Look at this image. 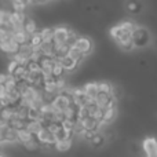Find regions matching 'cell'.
Instances as JSON below:
<instances>
[{
  "label": "cell",
  "instance_id": "obj_1",
  "mask_svg": "<svg viewBox=\"0 0 157 157\" xmlns=\"http://www.w3.org/2000/svg\"><path fill=\"white\" fill-rule=\"evenodd\" d=\"M135 24L130 21H124L121 24L116 25L110 29V36L117 46L124 51H131L134 50V40H132V32L135 30Z\"/></svg>",
  "mask_w": 157,
  "mask_h": 157
},
{
  "label": "cell",
  "instance_id": "obj_2",
  "mask_svg": "<svg viewBox=\"0 0 157 157\" xmlns=\"http://www.w3.org/2000/svg\"><path fill=\"white\" fill-rule=\"evenodd\" d=\"M132 40H134V47L135 48H145L150 44V32L146 28L136 26L135 30L132 32Z\"/></svg>",
  "mask_w": 157,
  "mask_h": 157
},
{
  "label": "cell",
  "instance_id": "obj_3",
  "mask_svg": "<svg viewBox=\"0 0 157 157\" xmlns=\"http://www.w3.org/2000/svg\"><path fill=\"white\" fill-rule=\"evenodd\" d=\"M35 136L39 141V144H40V147H43L44 150H50L51 147H54L55 144H57V136H55L52 132H50L46 127L41 128L40 132Z\"/></svg>",
  "mask_w": 157,
  "mask_h": 157
},
{
  "label": "cell",
  "instance_id": "obj_4",
  "mask_svg": "<svg viewBox=\"0 0 157 157\" xmlns=\"http://www.w3.org/2000/svg\"><path fill=\"white\" fill-rule=\"evenodd\" d=\"M0 51H3L7 55H13L14 57V55L18 54V51H19V44L14 40L13 36H10V37H7L6 40L0 41Z\"/></svg>",
  "mask_w": 157,
  "mask_h": 157
},
{
  "label": "cell",
  "instance_id": "obj_5",
  "mask_svg": "<svg viewBox=\"0 0 157 157\" xmlns=\"http://www.w3.org/2000/svg\"><path fill=\"white\" fill-rule=\"evenodd\" d=\"M69 30H71V29H68L66 26L54 28V44H55V46H59V44H66Z\"/></svg>",
  "mask_w": 157,
  "mask_h": 157
},
{
  "label": "cell",
  "instance_id": "obj_6",
  "mask_svg": "<svg viewBox=\"0 0 157 157\" xmlns=\"http://www.w3.org/2000/svg\"><path fill=\"white\" fill-rule=\"evenodd\" d=\"M75 46H76L86 57H88V55L92 52V41L90 40L88 37H86V36H78V39H77Z\"/></svg>",
  "mask_w": 157,
  "mask_h": 157
},
{
  "label": "cell",
  "instance_id": "obj_7",
  "mask_svg": "<svg viewBox=\"0 0 157 157\" xmlns=\"http://www.w3.org/2000/svg\"><path fill=\"white\" fill-rule=\"evenodd\" d=\"M142 149L146 157H157V141L155 138H146L142 144Z\"/></svg>",
  "mask_w": 157,
  "mask_h": 157
},
{
  "label": "cell",
  "instance_id": "obj_8",
  "mask_svg": "<svg viewBox=\"0 0 157 157\" xmlns=\"http://www.w3.org/2000/svg\"><path fill=\"white\" fill-rule=\"evenodd\" d=\"M57 59L51 57H41V59L39 61V66H40V71L44 75H51V71L54 68Z\"/></svg>",
  "mask_w": 157,
  "mask_h": 157
},
{
  "label": "cell",
  "instance_id": "obj_9",
  "mask_svg": "<svg viewBox=\"0 0 157 157\" xmlns=\"http://www.w3.org/2000/svg\"><path fill=\"white\" fill-rule=\"evenodd\" d=\"M58 62L61 63V66H62L63 69H65V72H68V73H71V72H73L75 69L78 66V63L76 62L75 59H72L69 55H66V57H61L58 58Z\"/></svg>",
  "mask_w": 157,
  "mask_h": 157
},
{
  "label": "cell",
  "instance_id": "obj_10",
  "mask_svg": "<svg viewBox=\"0 0 157 157\" xmlns=\"http://www.w3.org/2000/svg\"><path fill=\"white\" fill-rule=\"evenodd\" d=\"M78 123L81 124V127H83V130H88V131H97L99 130V123L97 121V120L94 119L92 116H88L86 117V119H81L78 120Z\"/></svg>",
  "mask_w": 157,
  "mask_h": 157
},
{
  "label": "cell",
  "instance_id": "obj_11",
  "mask_svg": "<svg viewBox=\"0 0 157 157\" xmlns=\"http://www.w3.org/2000/svg\"><path fill=\"white\" fill-rule=\"evenodd\" d=\"M13 39L21 46V44L28 43V40H29V35L24 30V26H21V28H17V29L13 30Z\"/></svg>",
  "mask_w": 157,
  "mask_h": 157
},
{
  "label": "cell",
  "instance_id": "obj_12",
  "mask_svg": "<svg viewBox=\"0 0 157 157\" xmlns=\"http://www.w3.org/2000/svg\"><path fill=\"white\" fill-rule=\"evenodd\" d=\"M39 51L43 57H55V44L54 43H41V46L39 47Z\"/></svg>",
  "mask_w": 157,
  "mask_h": 157
},
{
  "label": "cell",
  "instance_id": "obj_13",
  "mask_svg": "<svg viewBox=\"0 0 157 157\" xmlns=\"http://www.w3.org/2000/svg\"><path fill=\"white\" fill-rule=\"evenodd\" d=\"M83 90L86 92V95L90 98V99L94 101L95 97L98 94V83H87L83 86Z\"/></svg>",
  "mask_w": 157,
  "mask_h": 157
},
{
  "label": "cell",
  "instance_id": "obj_14",
  "mask_svg": "<svg viewBox=\"0 0 157 157\" xmlns=\"http://www.w3.org/2000/svg\"><path fill=\"white\" fill-rule=\"evenodd\" d=\"M108 142V139H106V136H105V134H102V132H97L95 134V136L92 138V141L90 142L91 144V146L94 147V149H99V147H102L103 145Z\"/></svg>",
  "mask_w": 157,
  "mask_h": 157
},
{
  "label": "cell",
  "instance_id": "obj_15",
  "mask_svg": "<svg viewBox=\"0 0 157 157\" xmlns=\"http://www.w3.org/2000/svg\"><path fill=\"white\" fill-rule=\"evenodd\" d=\"M43 127L44 125H43V123H41L40 120H35V121H28L26 123V130L29 131L32 135H37Z\"/></svg>",
  "mask_w": 157,
  "mask_h": 157
},
{
  "label": "cell",
  "instance_id": "obj_16",
  "mask_svg": "<svg viewBox=\"0 0 157 157\" xmlns=\"http://www.w3.org/2000/svg\"><path fill=\"white\" fill-rule=\"evenodd\" d=\"M68 55L72 58V59H75L77 63H81L84 61V58H86V55L83 54V52L80 51V50L77 48L76 46H72L71 48H69V52H68Z\"/></svg>",
  "mask_w": 157,
  "mask_h": 157
},
{
  "label": "cell",
  "instance_id": "obj_17",
  "mask_svg": "<svg viewBox=\"0 0 157 157\" xmlns=\"http://www.w3.org/2000/svg\"><path fill=\"white\" fill-rule=\"evenodd\" d=\"M117 114V108H110V109H105L103 110V119H102V124H109L116 119Z\"/></svg>",
  "mask_w": 157,
  "mask_h": 157
},
{
  "label": "cell",
  "instance_id": "obj_18",
  "mask_svg": "<svg viewBox=\"0 0 157 157\" xmlns=\"http://www.w3.org/2000/svg\"><path fill=\"white\" fill-rule=\"evenodd\" d=\"M33 136H35V135H32V134H30L26 128H22V130L17 131V138H18V142H19V144H22V145H25L26 142L32 141Z\"/></svg>",
  "mask_w": 157,
  "mask_h": 157
},
{
  "label": "cell",
  "instance_id": "obj_19",
  "mask_svg": "<svg viewBox=\"0 0 157 157\" xmlns=\"http://www.w3.org/2000/svg\"><path fill=\"white\" fill-rule=\"evenodd\" d=\"M72 144H73V141H72V139L57 141V144L54 145V149H57L58 152H61V153H65V152H68V150L72 147Z\"/></svg>",
  "mask_w": 157,
  "mask_h": 157
},
{
  "label": "cell",
  "instance_id": "obj_20",
  "mask_svg": "<svg viewBox=\"0 0 157 157\" xmlns=\"http://www.w3.org/2000/svg\"><path fill=\"white\" fill-rule=\"evenodd\" d=\"M127 10L131 14H139L142 11V3L141 0H128L127 2Z\"/></svg>",
  "mask_w": 157,
  "mask_h": 157
},
{
  "label": "cell",
  "instance_id": "obj_21",
  "mask_svg": "<svg viewBox=\"0 0 157 157\" xmlns=\"http://www.w3.org/2000/svg\"><path fill=\"white\" fill-rule=\"evenodd\" d=\"M28 43H29L35 50H37L39 47L41 46V43H43V37H41V33H40V32H36V33H33V35H30V36H29V40H28Z\"/></svg>",
  "mask_w": 157,
  "mask_h": 157
},
{
  "label": "cell",
  "instance_id": "obj_22",
  "mask_svg": "<svg viewBox=\"0 0 157 157\" xmlns=\"http://www.w3.org/2000/svg\"><path fill=\"white\" fill-rule=\"evenodd\" d=\"M26 123L28 121H25V120H21V119H18V117L14 116L13 119H11L10 121L7 123V124L10 125L11 128H14L15 131H19V130H22V128H26Z\"/></svg>",
  "mask_w": 157,
  "mask_h": 157
},
{
  "label": "cell",
  "instance_id": "obj_23",
  "mask_svg": "<svg viewBox=\"0 0 157 157\" xmlns=\"http://www.w3.org/2000/svg\"><path fill=\"white\" fill-rule=\"evenodd\" d=\"M43 43H54V28H44L40 30Z\"/></svg>",
  "mask_w": 157,
  "mask_h": 157
},
{
  "label": "cell",
  "instance_id": "obj_24",
  "mask_svg": "<svg viewBox=\"0 0 157 157\" xmlns=\"http://www.w3.org/2000/svg\"><path fill=\"white\" fill-rule=\"evenodd\" d=\"M35 52V48H33L32 46H30L29 43H25V44H21L19 46V51H18V54H21V55H24L26 59H29L30 57H32V54Z\"/></svg>",
  "mask_w": 157,
  "mask_h": 157
},
{
  "label": "cell",
  "instance_id": "obj_25",
  "mask_svg": "<svg viewBox=\"0 0 157 157\" xmlns=\"http://www.w3.org/2000/svg\"><path fill=\"white\" fill-rule=\"evenodd\" d=\"M35 120H40L41 121V110L40 108H29L28 110V121H35Z\"/></svg>",
  "mask_w": 157,
  "mask_h": 157
},
{
  "label": "cell",
  "instance_id": "obj_26",
  "mask_svg": "<svg viewBox=\"0 0 157 157\" xmlns=\"http://www.w3.org/2000/svg\"><path fill=\"white\" fill-rule=\"evenodd\" d=\"M24 30L30 36V35H33V33L37 32V25H36V22L33 21V19L28 18L24 24Z\"/></svg>",
  "mask_w": 157,
  "mask_h": 157
},
{
  "label": "cell",
  "instance_id": "obj_27",
  "mask_svg": "<svg viewBox=\"0 0 157 157\" xmlns=\"http://www.w3.org/2000/svg\"><path fill=\"white\" fill-rule=\"evenodd\" d=\"M65 69L61 66V63L58 62H55V65H54V68H52V71H51V76L54 77V78H63V76H65Z\"/></svg>",
  "mask_w": 157,
  "mask_h": 157
},
{
  "label": "cell",
  "instance_id": "obj_28",
  "mask_svg": "<svg viewBox=\"0 0 157 157\" xmlns=\"http://www.w3.org/2000/svg\"><path fill=\"white\" fill-rule=\"evenodd\" d=\"M69 48L71 47L68 46V44H59V46H55V59H58V58L61 57H66L69 52Z\"/></svg>",
  "mask_w": 157,
  "mask_h": 157
},
{
  "label": "cell",
  "instance_id": "obj_29",
  "mask_svg": "<svg viewBox=\"0 0 157 157\" xmlns=\"http://www.w3.org/2000/svg\"><path fill=\"white\" fill-rule=\"evenodd\" d=\"M11 6H13V11L17 13H24V10L26 8V3L24 0H11Z\"/></svg>",
  "mask_w": 157,
  "mask_h": 157
},
{
  "label": "cell",
  "instance_id": "obj_30",
  "mask_svg": "<svg viewBox=\"0 0 157 157\" xmlns=\"http://www.w3.org/2000/svg\"><path fill=\"white\" fill-rule=\"evenodd\" d=\"M44 127H46L50 132H52L55 135V134L62 128V124H61V123H57V121H50V123H47V124H44Z\"/></svg>",
  "mask_w": 157,
  "mask_h": 157
},
{
  "label": "cell",
  "instance_id": "obj_31",
  "mask_svg": "<svg viewBox=\"0 0 157 157\" xmlns=\"http://www.w3.org/2000/svg\"><path fill=\"white\" fill-rule=\"evenodd\" d=\"M24 147L26 150H29V152H35V150H37L39 147H40V144H39V141L36 139V136H33L32 141L26 142V144L24 145Z\"/></svg>",
  "mask_w": 157,
  "mask_h": 157
},
{
  "label": "cell",
  "instance_id": "obj_32",
  "mask_svg": "<svg viewBox=\"0 0 157 157\" xmlns=\"http://www.w3.org/2000/svg\"><path fill=\"white\" fill-rule=\"evenodd\" d=\"M7 130H8V124H0V145L7 144V139H6Z\"/></svg>",
  "mask_w": 157,
  "mask_h": 157
},
{
  "label": "cell",
  "instance_id": "obj_33",
  "mask_svg": "<svg viewBox=\"0 0 157 157\" xmlns=\"http://www.w3.org/2000/svg\"><path fill=\"white\" fill-rule=\"evenodd\" d=\"M95 134H97V131H88V130H84L83 131V134H81V138L84 139L86 142H91L92 141V138L95 136Z\"/></svg>",
  "mask_w": 157,
  "mask_h": 157
},
{
  "label": "cell",
  "instance_id": "obj_34",
  "mask_svg": "<svg viewBox=\"0 0 157 157\" xmlns=\"http://www.w3.org/2000/svg\"><path fill=\"white\" fill-rule=\"evenodd\" d=\"M7 19H8V13L7 11L0 10V26L7 24Z\"/></svg>",
  "mask_w": 157,
  "mask_h": 157
},
{
  "label": "cell",
  "instance_id": "obj_35",
  "mask_svg": "<svg viewBox=\"0 0 157 157\" xmlns=\"http://www.w3.org/2000/svg\"><path fill=\"white\" fill-rule=\"evenodd\" d=\"M18 65H19V63L17 62V61H14V59L11 61V62L8 63V75H13V72L18 68Z\"/></svg>",
  "mask_w": 157,
  "mask_h": 157
},
{
  "label": "cell",
  "instance_id": "obj_36",
  "mask_svg": "<svg viewBox=\"0 0 157 157\" xmlns=\"http://www.w3.org/2000/svg\"><path fill=\"white\" fill-rule=\"evenodd\" d=\"M7 77H8V73H0V86H4Z\"/></svg>",
  "mask_w": 157,
  "mask_h": 157
},
{
  "label": "cell",
  "instance_id": "obj_37",
  "mask_svg": "<svg viewBox=\"0 0 157 157\" xmlns=\"http://www.w3.org/2000/svg\"><path fill=\"white\" fill-rule=\"evenodd\" d=\"M7 97V90L4 88V86H0V99Z\"/></svg>",
  "mask_w": 157,
  "mask_h": 157
},
{
  "label": "cell",
  "instance_id": "obj_38",
  "mask_svg": "<svg viewBox=\"0 0 157 157\" xmlns=\"http://www.w3.org/2000/svg\"><path fill=\"white\" fill-rule=\"evenodd\" d=\"M44 2H48V0H32V3H44Z\"/></svg>",
  "mask_w": 157,
  "mask_h": 157
},
{
  "label": "cell",
  "instance_id": "obj_39",
  "mask_svg": "<svg viewBox=\"0 0 157 157\" xmlns=\"http://www.w3.org/2000/svg\"><path fill=\"white\" fill-rule=\"evenodd\" d=\"M24 2H25V3H26V4H28V3H32V0H24Z\"/></svg>",
  "mask_w": 157,
  "mask_h": 157
},
{
  "label": "cell",
  "instance_id": "obj_40",
  "mask_svg": "<svg viewBox=\"0 0 157 157\" xmlns=\"http://www.w3.org/2000/svg\"><path fill=\"white\" fill-rule=\"evenodd\" d=\"M155 44H156V50H157V40H156V43H155Z\"/></svg>",
  "mask_w": 157,
  "mask_h": 157
},
{
  "label": "cell",
  "instance_id": "obj_41",
  "mask_svg": "<svg viewBox=\"0 0 157 157\" xmlns=\"http://www.w3.org/2000/svg\"><path fill=\"white\" fill-rule=\"evenodd\" d=\"M0 157H4V156H2V155H0Z\"/></svg>",
  "mask_w": 157,
  "mask_h": 157
},
{
  "label": "cell",
  "instance_id": "obj_42",
  "mask_svg": "<svg viewBox=\"0 0 157 157\" xmlns=\"http://www.w3.org/2000/svg\"><path fill=\"white\" fill-rule=\"evenodd\" d=\"M61 2H62V0H61Z\"/></svg>",
  "mask_w": 157,
  "mask_h": 157
}]
</instances>
